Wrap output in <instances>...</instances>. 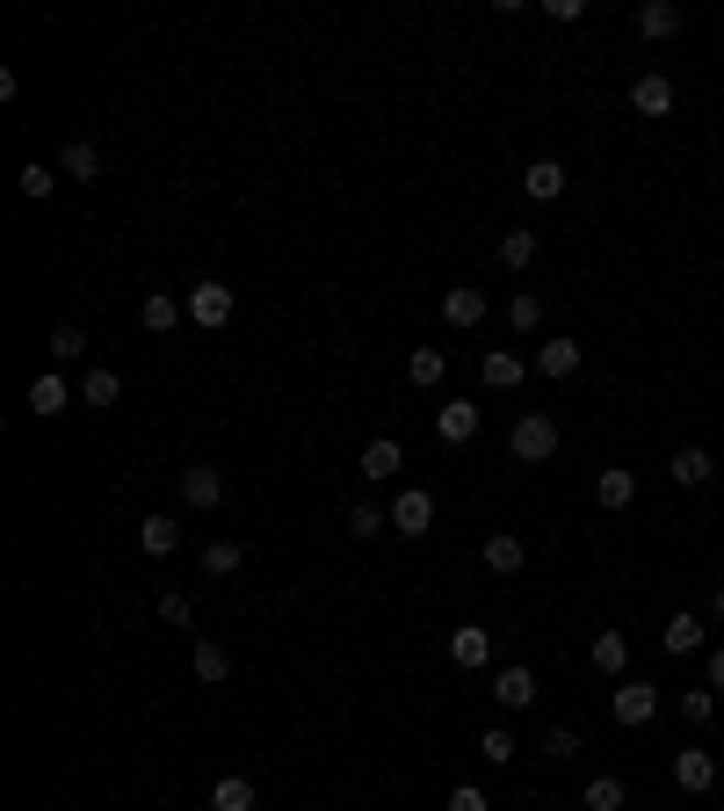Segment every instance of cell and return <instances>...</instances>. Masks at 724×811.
Returning a JSON list of instances; mask_svg holds the SVG:
<instances>
[{
	"label": "cell",
	"instance_id": "cell-1",
	"mask_svg": "<svg viewBox=\"0 0 724 811\" xmlns=\"http://www.w3.org/2000/svg\"><path fill=\"white\" fill-rule=\"evenodd\" d=\"M507 457H515V464H551L558 457V420L551 414H522L515 435H507Z\"/></svg>",
	"mask_w": 724,
	"mask_h": 811
},
{
	"label": "cell",
	"instance_id": "cell-2",
	"mask_svg": "<svg viewBox=\"0 0 724 811\" xmlns=\"http://www.w3.org/2000/svg\"><path fill=\"white\" fill-rule=\"evenodd\" d=\"M608 710H616V725L638 732V725H652V717H659V689H652V681H616Z\"/></svg>",
	"mask_w": 724,
	"mask_h": 811
},
{
	"label": "cell",
	"instance_id": "cell-3",
	"mask_svg": "<svg viewBox=\"0 0 724 811\" xmlns=\"http://www.w3.org/2000/svg\"><path fill=\"white\" fill-rule=\"evenodd\" d=\"M673 782H681L689 797H710V790H717V754H703V746H681V754H673Z\"/></svg>",
	"mask_w": 724,
	"mask_h": 811
},
{
	"label": "cell",
	"instance_id": "cell-4",
	"mask_svg": "<svg viewBox=\"0 0 724 811\" xmlns=\"http://www.w3.org/2000/svg\"><path fill=\"white\" fill-rule=\"evenodd\" d=\"M182 311H189L196 327H210V333H218L224 319H232V291H224V283H196V291L182 297Z\"/></svg>",
	"mask_w": 724,
	"mask_h": 811
},
{
	"label": "cell",
	"instance_id": "cell-5",
	"mask_svg": "<svg viewBox=\"0 0 724 811\" xmlns=\"http://www.w3.org/2000/svg\"><path fill=\"white\" fill-rule=\"evenodd\" d=\"M392 529H398V536H428V529H435V493L406 485V493L392 501Z\"/></svg>",
	"mask_w": 724,
	"mask_h": 811
},
{
	"label": "cell",
	"instance_id": "cell-6",
	"mask_svg": "<svg viewBox=\"0 0 724 811\" xmlns=\"http://www.w3.org/2000/svg\"><path fill=\"white\" fill-rule=\"evenodd\" d=\"M449 659L464 673H479L485 659H493V631H485V623H457V631H449Z\"/></svg>",
	"mask_w": 724,
	"mask_h": 811
},
{
	"label": "cell",
	"instance_id": "cell-7",
	"mask_svg": "<svg viewBox=\"0 0 724 811\" xmlns=\"http://www.w3.org/2000/svg\"><path fill=\"white\" fill-rule=\"evenodd\" d=\"M435 435H442V449H464L471 435H479V406H471V398H449L442 414H435Z\"/></svg>",
	"mask_w": 724,
	"mask_h": 811
},
{
	"label": "cell",
	"instance_id": "cell-8",
	"mask_svg": "<svg viewBox=\"0 0 724 811\" xmlns=\"http://www.w3.org/2000/svg\"><path fill=\"white\" fill-rule=\"evenodd\" d=\"M630 109H638V117H667V109H673V80H667V73H638V80H630Z\"/></svg>",
	"mask_w": 724,
	"mask_h": 811
},
{
	"label": "cell",
	"instance_id": "cell-9",
	"mask_svg": "<svg viewBox=\"0 0 724 811\" xmlns=\"http://www.w3.org/2000/svg\"><path fill=\"white\" fill-rule=\"evenodd\" d=\"M182 501H189V507H218L224 501V471L218 464H189V471H182Z\"/></svg>",
	"mask_w": 724,
	"mask_h": 811
},
{
	"label": "cell",
	"instance_id": "cell-10",
	"mask_svg": "<svg viewBox=\"0 0 724 811\" xmlns=\"http://www.w3.org/2000/svg\"><path fill=\"white\" fill-rule=\"evenodd\" d=\"M572 370H580V341H566V333H558V341H544V348H536V377L566 384Z\"/></svg>",
	"mask_w": 724,
	"mask_h": 811
},
{
	"label": "cell",
	"instance_id": "cell-11",
	"mask_svg": "<svg viewBox=\"0 0 724 811\" xmlns=\"http://www.w3.org/2000/svg\"><path fill=\"white\" fill-rule=\"evenodd\" d=\"M479 377H485V392H515V384L529 377V363H522L515 348H493V355L479 363Z\"/></svg>",
	"mask_w": 724,
	"mask_h": 811
},
{
	"label": "cell",
	"instance_id": "cell-12",
	"mask_svg": "<svg viewBox=\"0 0 724 811\" xmlns=\"http://www.w3.org/2000/svg\"><path fill=\"white\" fill-rule=\"evenodd\" d=\"M398 464H406V449H398L392 442V435H377V442H370V449H362V479H370V485H384V479H398Z\"/></svg>",
	"mask_w": 724,
	"mask_h": 811
},
{
	"label": "cell",
	"instance_id": "cell-13",
	"mask_svg": "<svg viewBox=\"0 0 724 811\" xmlns=\"http://www.w3.org/2000/svg\"><path fill=\"white\" fill-rule=\"evenodd\" d=\"M659 645H667L673 659H689V653H703V645H710V623H703V616H689V609H681V616L667 623V638H659Z\"/></svg>",
	"mask_w": 724,
	"mask_h": 811
},
{
	"label": "cell",
	"instance_id": "cell-14",
	"mask_svg": "<svg viewBox=\"0 0 724 811\" xmlns=\"http://www.w3.org/2000/svg\"><path fill=\"white\" fill-rule=\"evenodd\" d=\"M442 319L449 327H485V291H471V283L442 291Z\"/></svg>",
	"mask_w": 724,
	"mask_h": 811
},
{
	"label": "cell",
	"instance_id": "cell-15",
	"mask_svg": "<svg viewBox=\"0 0 724 811\" xmlns=\"http://www.w3.org/2000/svg\"><path fill=\"white\" fill-rule=\"evenodd\" d=\"M522 189H529L536 204H558V196H566V167H558V160H529V167H522Z\"/></svg>",
	"mask_w": 724,
	"mask_h": 811
},
{
	"label": "cell",
	"instance_id": "cell-16",
	"mask_svg": "<svg viewBox=\"0 0 724 811\" xmlns=\"http://www.w3.org/2000/svg\"><path fill=\"white\" fill-rule=\"evenodd\" d=\"M493 695H501L507 710H529L536 703V673L529 667H501V673H493Z\"/></svg>",
	"mask_w": 724,
	"mask_h": 811
},
{
	"label": "cell",
	"instance_id": "cell-17",
	"mask_svg": "<svg viewBox=\"0 0 724 811\" xmlns=\"http://www.w3.org/2000/svg\"><path fill=\"white\" fill-rule=\"evenodd\" d=\"M586 659H594V667H602V673H616V681H623V673H630V638H623V631H602V638H594V653H586Z\"/></svg>",
	"mask_w": 724,
	"mask_h": 811
},
{
	"label": "cell",
	"instance_id": "cell-18",
	"mask_svg": "<svg viewBox=\"0 0 724 811\" xmlns=\"http://www.w3.org/2000/svg\"><path fill=\"white\" fill-rule=\"evenodd\" d=\"M594 501H602V507H630V501H638V479H630L623 464H608L602 479H594Z\"/></svg>",
	"mask_w": 724,
	"mask_h": 811
},
{
	"label": "cell",
	"instance_id": "cell-19",
	"mask_svg": "<svg viewBox=\"0 0 724 811\" xmlns=\"http://www.w3.org/2000/svg\"><path fill=\"white\" fill-rule=\"evenodd\" d=\"M58 174H73V182H102V153L87 139H73L66 153H58Z\"/></svg>",
	"mask_w": 724,
	"mask_h": 811
},
{
	"label": "cell",
	"instance_id": "cell-20",
	"mask_svg": "<svg viewBox=\"0 0 724 811\" xmlns=\"http://www.w3.org/2000/svg\"><path fill=\"white\" fill-rule=\"evenodd\" d=\"M210 811H254V782H246V776H218V782H210Z\"/></svg>",
	"mask_w": 724,
	"mask_h": 811
},
{
	"label": "cell",
	"instance_id": "cell-21",
	"mask_svg": "<svg viewBox=\"0 0 724 811\" xmlns=\"http://www.w3.org/2000/svg\"><path fill=\"white\" fill-rule=\"evenodd\" d=\"M66 377H52V370H44V377H36L30 384V414H44V420H52V414H66Z\"/></svg>",
	"mask_w": 724,
	"mask_h": 811
},
{
	"label": "cell",
	"instance_id": "cell-22",
	"mask_svg": "<svg viewBox=\"0 0 724 811\" xmlns=\"http://www.w3.org/2000/svg\"><path fill=\"white\" fill-rule=\"evenodd\" d=\"M710 471H717V464H710V449H673V464H667V479H673V485H703V479H710Z\"/></svg>",
	"mask_w": 724,
	"mask_h": 811
},
{
	"label": "cell",
	"instance_id": "cell-23",
	"mask_svg": "<svg viewBox=\"0 0 724 811\" xmlns=\"http://www.w3.org/2000/svg\"><path fill=\"white\" fill-rule=\"evenodd\" d=\"M240 566H246V544H232V536H218V544L204 551V572H210V580H232Z\"/></svg>",
	"mask_w": 724,
	"mask_h": 811
},
{
	"label": "cell",
	"instance_id": "cell-24",
	"mask_svg": "<svg viewBox=\"0 0 724 811\" xmlns=\"http://www.w3.org/2000/svg\"><path fill=\"white\" fill-rule=\"evenodd\" d=\"M638 30L659 44V36H673V30H681V8H673V0H645V8H638Z\"/></svg>",
	"mask_w": 724,
	"mask_h": 811
},
{
	"label": "cell",
	"instance_id": "cell-25",
	"mask_svg": "<svg viewBox=\"0 0 724 811\" xmlns=\"http://www.w3.org/2000/svg\"><path fill=\"white\" fill-rule=\"evenodd\" d=\"M139 544H145L153 558H167L174 544H182V522H167V515H145V522H139Z\"/></svg>",
	"mask_w": 724,
	"mask_h": 811
},
{
	"label": "cell",
	"instance_id": "cell-26",
	"mask_svg": "<svg viewBox=\"0 0 724 811\" xmlns=\"http://www.w3.org/2000/svg\"><path fill=\"white\" fill-rule=\"evenodd\" d=\"M139 319H145V333H167V327H182V319H189V311H182V305H174V297H145V305H139Z\"/></svg>",
	"mask_w": 724,
	"mask_h": 811
},
{
	"label": "cell",
	"instance_id": "cell-27",
	"mask_svg": "<svg viewBox=\"0 0 724 811\" xmlns=\"http://www.w3.org/2000/svg\"><path fill=\"white\" fill-rule=\"evenodd\" d=\"M442 370H449L442 348H414V355H406V377H414L420 392H428V384H442Z\"/></svg>",
	"mask_w": 724,
	"mask_h": 811
},
{
	"label": "cell",
	"instance_id": "cell-28",
	"mask_svg": "<svg viewBox=\"0 0 724 811\" xmlns=\"http://www.w3.org/2000/svg\"><path fill=\"white\" fill-rule=\"evenodd\" d=\"M384 529H392V515H384L377 501H355V507H348V536H362V544H370V536H384Z\"/></svg>",
	"mask_w": 724,
	"mask_h": 811
},
{
	"label": "cell",
	"instance_id": "cell-29",
	"mask_svg": "<svg viewBox=\"0 0 724 811\" xmlns=\"http://www.w3.org/2000/svg\"><path fill=\"white\" fill-rule=\"evenodd\" d=\"M522 558H529V551H522L515 536H485V566L501 572V580H507V572H522Z\"/></svg>",
	"mask_w": 724,
	"mask_h": 811
},
{
	"label": "cell",
	"instance_id": "cell-30",
	"mask_svg": "<svg viewBox=\"0 0 724 811\" xmlns=\"http://www.w3.org/2000/svg\"><path fill=\"white\" fill-rule=\"evenodd\" d=\"M15 189H22V196H30V204H44V196H52V189H58V167H44V160H30V167H22V174H15Z\"/></svg>",
	"mask_w": 724,
	"mask_h": 811
},
{
	"label": "cell",
	"instance_id": "cell-31",
	"mask_svg": "<svg viewBox=\"0 0 724 811\" xmlns=\"http://www.w3.org/2000/svg\"><path fill=\"white\" fill-rule=\"evenodd\" d=\"M80 398H87V406H117V398H123V377H117V370H87Z\"/></svg>",
	"mask_w": 724,
	"mask_h": 811
},
{
	"label": "cell",
	"instance_id": "cell-32",
	"mask_svg": "<svg viewBox=\"0 0 724 811\" xmlns=\"http://www.w3.org/2000/svg\"><path fill=\"white\" fill-rule=\"evenodd\" d=\"M189 667H196V681H224V673H232V653H224V645H196V659H189Z\"/></svg>",
	"mask_w": 724,
	"mask_h": 811
},
{
	"label": "cell",
	"instance_id": "cell-33",
	"mask_svg": "<svg viewBox=\"0 0 724 811\" xmlns=\"http://www.w3.org/2000/svg\"><path fill=\"white\" fill-rule=\"evenodd\" d=\"M507 327H515V333H536V327H544V297H529V291L507 297Z\"/></svg>",
	"mask_w": 724,
	"mask_h": 811
},
{
	"label": "cell",
	"instance_id": "cell-34",
	"mask_svg": "<svg viewBox=\"0 0 724 811\" xmlns=\"http://www.w3.org/2000/svg\"><path fill=\"white\" fill-rule=\"evenodd\" d=\"M681 717H689V725H710V717H717V689H710V681L689 689V695H681Z\"/></svg>",
	"mask_w": 724,
	"mask_h": 811
},
{
	"label": "cell",
	"instance_id": "cell-35",
	"mask_svg": "<svg viewBox=\"0 0 724 811\" xmlns=\"http://www.w3.org/2000/svg\"><path fill=\"white\" fill-rule=\"evenodd\" d=\"M586 811H623V782L616 776H594V782H586Z\"/></svg>",
	"mask_w": 724,
	"mask_h": 811
},
{
	"label": "cell",
	"instance_id": "cell-36",
	"mask_svg": "<svg viewBox=\"0 0 724 811\" xmlns=\"http://www.w3.org/2000/svg\"><path fill=\"white\" fill-rule=\"evenodd\" d=\"M501 261H507V268H529V261H536V232H507V240H501Z\"/></svg>",
	"mask_w": 724,
	"mask_h": 811
},
{
	"label": "cell",
	"instance_id": "cell-37",
	"mask_svg": "<svg viewBox=\"0 0 724 811\" xmlns=\"http://www.w3.org/2000/svg\"><path fill=\"white\" fill-rule=\"evenodd\" d=\"M52 355H58V363H80V355H87V333L80 327H58L52 333Z\"/></svg>",
	"mask_w": 724,
	"mask_h": 811
},
{
	"label": "cell",
	"instance_id": "cell-38",
	"mask_svg": "<svg viewBox=\"0 0 724 811\" xmlns=\"http://www.w3.org/2000/svg\"><path fill=\"white\" fill-rule=\"evenodd\" d=\"M544 754L572 760V754H580V732H572V725H551V732H544Z\"/></svg>",
	"mask_w": 724,
	"mask_h": 811
},
{
	"label": "cell",
	"instance_id": "cell-39",
	"mask_svg": "<svg viewBox=\"0 0 724 811\" xmlns=\"http://www.w3.org/2000/svg\"><path fill=\"white\" fill-rule=\"evenodd\" d=\"M479 754H485V760H501V768H507V760H515V732H485V739H479Z\"/></svg>",
	"mask_w": 724,
	"mask_h": 811
},
{
	"label": "cell",
	"instance_id": "cell-40",
	"mask_svg": "<svg viewBox=\"0 0 724 811\" xmlns=\"http://www.w3.org/2000/svg\"><path fill=\"white\" fill-rule=\"evenodd\" d=\"M189 616H196V609H189V594H160V623H174V631H182Z\"/></svg>",
	"mask_w": 724,
	"mask_h": 811
},
{
	"label": "cell",
	"instance_id": "cell-41",
	"mask_svg": "<svg viewBox=\"0 0 724 811\" xmlns=\"http://www.w3.org/2000/svg\"><path fill=\"white\" fill-rule=\"evenodd\" d=\"M449 811H493V804H485V790H471V782H457V790H449Z\"/></svg>",
	"mask_w": 724,
	"mask_h": 811
},
{
	"label": "cell",
	"instance_id": "cell-42",
	"mask_svg": "<svg viewBox=\"0 0 724 811\" xmlns=\"http://www.w3.org/2000/svg\"><path fill=\"white\" fill-rule=\"evenodd\" d=\"M544 15H551V22H580L586 0H544Z\"/></svg>",
	"mask_w": 724,
	"mask_h": 811
},
{
	"label": "cell",
	"instance_id": "cell-43",
	"mask_svg": "<svg viewBox=\"0 0 724 811\" xmlns=\"http://www.w3.org/2000/svg\"><path fill=\"white\" fill-rule=\"evenodd\" d=\"M710 689L724 695V645H717V653H710Z\"/></svg>",
	"mask_w": 724,
	"mask_h": 811
},
{
	"label": "cell",
	"instance_id": "cell-44",
	"mask_svg": "<svg viewBox=\"0 0 724 811\" xmlns=\"http://www.w3.org/2000/svg\"><path fill=\"white\" fill-rule=\"evenodd\" d=\"M710 616L724 623V580H717V588H710Z\"/></svg>",
	"mask_w": 724,
	"mask_h": 811
}]
</instances>
